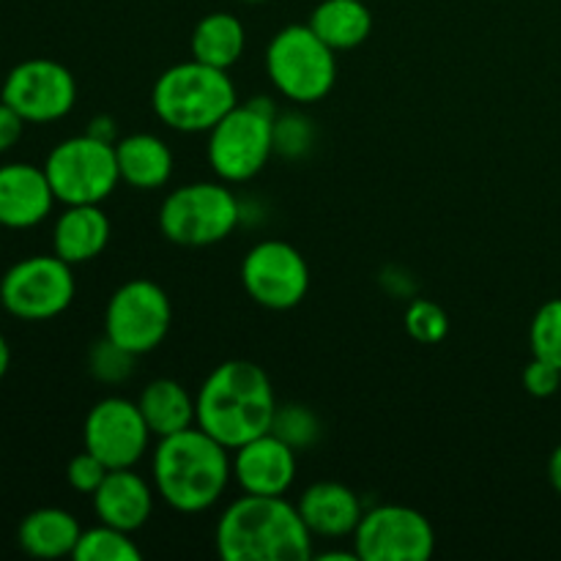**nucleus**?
<instances>
[{
    "label": "nucleus",
    "mask_w": 561,
    "mask_h": 561,
    "mask_svg": "<svg viewBox=\"0 0 561 561\" xmlns=\"http://www.w3.org/2000/svg\"><path fill=\"white\" fill-rule=\"evenodd\" d=\"M197 427L233 453L272 431L277 398L266 370L250 359H228L208 373L195 394Z\"/></svg>",
    "instance_id": "obj_1"
},
{
    "label": "nucleus",
    "mask_w": 561,
    "mask_h": 561,
    "mask_svg": "<svg viewBox=\"0 0 561 561\" xmlns=\"http://www.w3.org/2000/svg\"><path fill=\"white\" fill-rule=\"evenodd\" d=\"M151 480L157 496L170 510L184 515L206 513L233 480V458L230 449L203 427H186L159 438L151 458Z\"/></svg>",
    "instance_id": "obj_2"
},
{
    "label": "nucleus",
    "mask_w": 561,
    "mask_h": 561,
    "mask_svg": "<svg viewBox=\"0 0 561 561\" xmlns=\"http://www.w3.org/2000/svg\"><path fill=\"white\" fill-rule=\"evenodd\" d=\"M217 551L225 561H310L312 535L299 507L283 496L244 493L219 515Z\"/></svg>",
    "instance_id": "obj_3"
},
{
    "label": "nucleus",
    "mask_w": 561,
    "mask_h": 561,
    "mask_svg": "<svg viewBox=\"0 0 561 561\" xmlns=\"http://www.w3.org/2000/svg\"><path fill=\"white\" fill-rule=\"evenodd\" d=\"M236 104L239 99L228 71L195 58L164 69L151 88L157 118L181 135H208Z\"/></svg>",
    "instance_id": "obj_4"
},
{
    "label": "nucleus",
    "mask_w": 561,
    "mask_h": 561,
    "mask_svg": "<svg viewBox=\"0 0 561 561\" xmlns=\"http://www.w3.org/2000/svg\"><path fill=\"white\" fill-rule=\"evenodd\" d=\"M274 121L277 107L268 96L236 104L208 131V168L225 184H247L274 157Z\"/></svg>",
    "instance_id": "obj_5"
},
{
    "label": "nucleus",
    "mask_w": 561,
    "mask_h": 561,
    "mask_svg": "<svg viewBox=\"0 0 561 561\" xmlns=\"http://www.w3.org/2000/svg\"><path fill=\"white\" fill-rule=\"evenodd\" d=\"M334 49L310 25H285L266 47V75L279 96L294 104H316L337 82Z\"/></svg>",
    "instance_id": "obj_6"
},
{
    "label": "nucleus",
    "mask_w": 561,
    "mask_h": 561,
    "mask_svg": "<svg viewBox=\"0 0 561 561\" xmlns=\"http://www.w3.org/2000/svg\"><path fill=\"white\" fill-rule=\"evenodd\" d=\"M241 225V201L225 181L175 186L159 206V230L179 247H211Z\"/></svg>",
    "instance_id": "obj_7"
},
{
    "label": "nucleus",
    "mask_w": 561,
    "mask_h": 561,
    "mask_svg": "<svg viewBox=\"0 0 561 561\" xmlns=\"http://www.w3.org/2000/svg\"><path fill=\"white\" fill-rule=\"evenodd\" d=\"M44 173L64 206L107 201L121 181L115 142H104L88 131L60 140L49 151Z\"/></svg>",
    "instance_id": "obj_8"
},
{
    "label": "nucleus",
    "mask_w": 561,
    "mask_h": 561,
    "mask_svg": "<svg viewBox=\"0 0 561 561\" xmlns=\"http://www.w3.org/2000/svg\"><path fill=\"white\" fill-rule=\"evenodd\" d=\"M71 263L53 255H31L16 261L0 279V305L20 321H49L75 301Z\"/></svg>",
    "instance_id": "obj_9"
},
{
    "label": "nucleus",
    "mask_w": 561,
    "mask_h": 561,
    "mask_svg": "<svg viewBox=\"0 0 561 561\" xmlns=\"http://www.w3.org/2000/svg\"><path fill=\"white\" fill-rule=\"evenodd\" d=\"M173 323V305L162 285L146 277L121 285L104 310V334L124 345L131 354L142 356L164 343Z\"/></svg>",
    "instance_id": "obj_10"
},
{
    "label": "nucleus",
    "mask_w": 561,
    "mask_h": 561,
    "mask_svg": "<svg viewBox=\"0 0 561 561\" xmlns=\"http://www.w3.org/2000/svg\"><path fill=\"white\" fill-rule=\"evenodd\" d=\"M354 551L359 561H427L436 551V531L420 510L378 504L362 515Z\"/></svg>",
    "instance_id": "obj_11"
},
{
    "label": "nucleus",
    "mask_w": 561,
    "mask_h": 561,
    "mask_svg": "<svg viewBox=\"0 0 561 561\" xmlns=\"http://www.w3.org/2000/svg\"><path fill=\"white\" fill-rule=\"evenodd\" d=\"M241 285L263 310H294L310 290V266L288 241H257L241 261Z\"/></svg>",
    "instance_id": "obj_12"
},
{
    "label": "nucleus",
    "mask_w": 561,
    "mask_h": 561,
    "mask_svg": "<svg viewBox=\"0 0 561 561\" xmlns=\"http://www.w3.org/2000/svg\"><path fill=\"white\" fill-rule=\"evenodd\" d=\"M3 102L27 124H53L66 118L77 102L75 75L53 58H31L16 64L0 85Z\"/></svg>",
    "instance_id": "obj_13"
},
{
    "label": "nucleus",
    "mask_w": 561,
    "mask_h": 561,
    "mask_svg": "<svg viewBox=\"0 0 561 561\" xmlns=\"http://www.w3.org/2000/svg\"><path fill=\"white\" fill-rule=\"evenodd\" d=\"M153 433L135 400L113 394L88 411L82 425V442L107 469H135L148 453Z\"/></svg>",
    "instance_id": "obj_14"
},
{
    "label": "nucleus",
    "mask_w": 561,
    "mask_h": 561,
    "mask_svg": "<svg viewBox=\"0 0 561 561\" xmlns=\"http://www.w3.org/2000/svg\"><path fill=\"white\" fill-rule=\"evenodd\" d=\"M233 480L244 493L285 496L296 480V449L272 431L233 449Z\"/></svg>",
    "instance_id": "obj_15"
},
{
    "label": "nucleus",
    "mask_w": 561,
    "mask_h": 561,
    "mask_svg": "<svg viewBox=\"0 0 561 561\" xmlns=\"http://www.w3.org/2000/svg\"><path fill=\"white\" fill-rule=\"evenodd\" d=\"M55 192L44 168L27 162H11L0 168V228H36L49 217Z\"/></svg>",
    "instance_id": "obj_16"
},
{
    "label": "nucleus",
    "mask_w": 561,
    "mask_h": 561,
    "mask_svg": "<svg viewBox=\"0 0 561 561\" xmlns=\"http://www.w3.org/2000/svg\"><path fill=\"white\" fill-rule=\"evenodd\" d=\"M153 496L157 491L151 482L137 474L135 469H110L102 485L93 493V513H96L99 524L135 535L151 520Z\"/></svg>",
    "instance_id": "obj_17"
},
{
    "label": "nucleus",
    "mask_w": 561,
    "mask_h": 561,
    "mask_svg": "<svg viewBox=\"0 0 561 561\" xmlns=\"http://www.w3.org/2000/svg\"><path fill=\"white\" fill-rule=\"evenodd\" d=\"M301 520L307 524L312 537H329V540H340V537H354L356 526H359L365 507H362L359 496L351 491L343 482H312L296 502Z\"/></svg>",
    "instance_id": "obj_18"
},
{
    "label": "nucleus",
    "mask_w": 561,
    "mask_h": 561,
    "mask_svg": "<svg viewBox=\"0 0 561 561\" xmlns=\"http://www.w3.org/2000/svg\"><path fill=\"white\" fill-rule=\"evenodd\" d=\"M110 219L99 208V203H82V206H66L64 214L55 219L53 228V252L66 263H88L104 252L110 244Z\"/></svg>",
    "instance_id": "obj_19"
},
{
    "label": "nucleus",
    "mask_w": 561,
    "mask_h": 561,
    "mask_svg": "<svg viewBox=\"0 0 561 561\" xmlns=\"http://www.w3.org/2000/svg\"><path fill=\"white\" fill-rule=\"evenodd\" d=\"M115 157H118L121 181L131 190H159L173 175V151L162 137L148 131L121 137L115 142Z\"/></svg>",
    "instance_id": "obj_20"
},
{
    "label": "nucleus",
    "mask_w": 561,
    "mask_h": 561,
    "mask_svg": "<svg viewBox=\"0 0 561 561\" xmlns=\"http://www.w3.org/2000/svg\"><path fill=\"white\" fill-rule=\"evenodd\" d=\"M80 535L82 529L75 515L60 507H42L22 518L16 540L27 557L60 559L75 553Z\"/></svg>",
    "instance_id": "obj_21"
},
{
    "label": "nucleus",
    "mask_w": 561,
    "mask_h": 561,
    "mask_svg": "<svg viewBox=\"0 0 561 561\" xmlns=\"http://www.w3.org/2000/svg\"><path fill=\"white\" fill-rule=\"evenodd\" d=\"M137 405L146 416L148 431L157 438L173 436V433L197 425L195 398L184 383L173 381V378H157V381L146 383V389L137 398Z\"/></svg>",
    "instance_id": "obj_22"
},
{
    "label": "nucleus",
    "mask_w": 561,
    "mask_h": 561,
    "mask_svg": "<svg viewBox=\"0 0 561 561\" xmlns=\"http://www.w3.org/2000/svg\"><path fill=\"white\" fill-rule=\"evenodd\" d=\"M307 25L334 49H356L370 38L373 14L362 0H321Z\"/></svg>",
    "instance_id": "obj_23"
},
{
    "label": "nucleus",
    "mask_w": 561,
    "mask_h": 561,
    "mask_svg": "<svg viewBox=\"0 0 561 561\" xmlns=\"http://www.w3.org/2000/svg\"><path fill=\"white\" fill-rule=\"evenodd\" d=\"M190 47L195 60L228 71L244 55L247 31L239 16L230 14V11H211L195 25Z\"/></svg>",
    "instance_id": "obj_24"
},
{
    "label": "nucleus",
    "mask_w": 561,
    "mask_h": 561,
    "mask_svg": "<svg viewBox=\"0 0 561 561\" xmlns=\"http://www.w3.org/2000/svg\"><path fill=\"white\" fill-rule=\"evenodd\" d=\"M75 561H140L142 551L135 546L129 531H121L115 526L99 524L85 529L77 540Z\"/></svg>",
    "instance_id": "obj_25"
},
{
    "label": "nucleus",
    "mask_w": 561,
    "mask_h": 561,
    "mask_svg": "<svg viewBox=\"0 0 561 561\" xmlns=\"http://www.w3.org/2000/svg\"><path fill=\"white\" fill-rule=\"evenodd\" d=\"M272 433L283 438L288 447H294L296 453H305V449H312L321 442L323 425L316 411L307 409V405L285 403L277 405V411H274Z\"/></svg>",
    "instance_id": "obj_26"
},
{
    "label": "nucleus",
    "mask_w": 561,
    "mask_h": 561,
    "mask_svg": "<svg viewBox=\"0 0 561 561\" xmlns=\"http://www.w3.org/2000/svg\"><path fill=\"white\" fill-rule=\"evenodd\" d=\"M135 359L137 354H131V351H126L124 345H118L115 340H110L107 334H104V337L96 340V343L91 345V351H88V373H91L99 383L115 387V383L129 381L131 373H135Z\"/></svg>",
    "instance_id": "obj_27"
},
{
    "label": "nucleus",
    "mask_w": 561,
    "mask_h": 561,
    "mask_svg": "<svg viewBox=\"0 0 561 561\" xmlns=\"http://www.w3.org/2000/svg\"><path fill=\"white\" fill-rule=\"evenodd\" d=\"M531 356L551 362L561 370V299H551L535 312L529 329Z\"/></svg>",
    "instance_id": "obj_28"
},
{
    "label": "nucleus",
    "mask_w": 561,
    "mask_h": 561,
    "mask_svg": "<svg viewBox=\"0 0 561 561\" xmlns=\"http://www.w3.org/2000/svg\"><path fill=\"white\" fill-rule=\"evenodd\" d=\"M316 146V126L301 113H277L274 121V153L285 159H301Z\"/></svg>",
    "instance_id": "obj_29"
},
{
    "label": "nucleus",
    "mask_w": 561,
    "mask_h": 561,
    "mask_svg": "<svg viewBox=\"0 0 561 561\" xmlns=\"http://www.w3.org/2000/svg\"><path fill=\"white\" fill-rule=\"evenodd\" d=\"M403 323L409 337H414L422 345H436L449 334L447 312L431 299H411L405 307Z\"/></svg>",
    "instance_id": "obj_30"
},
{
    "label": "nucleus",
    "mask_w": 561,
    "mask_h": 561,
    "mask_svg": "<svg viewBox=\"0 0 561 561\" xmlns=\"http://www.w3.org/2000/svg\"><path fill=\"white\" fill-rule=\"evenodd\" d=\"M107 466H104L96 455L85 449V453L75 455V458L69 460V466H66V480H69V485L75 488L77 493L93 496L96 488L104 482V477H107Z\"/></svg>",
    "instance_id": "obj_31"
},
{
    "label": "nucleus",
    "mask_w": 561,
    "mask_h": 561,
    "mask_svg": "<svg viewBox=\"0 0 561 561\" xmlns=\"http://www.w3.org/2000/svg\"><path fill=\"white\" fill-rule=\"evenodd\" d=\"M561 387V370L551 362L531 359L529 365L524 367V389L531 394V398H551L557 394Z\"/></svg>",
    "instance_id": "obj_32"
},
{
    "label": "nucleus",
    "mask_w": 561,
    "mask_h": 561,
    "mask_svg": "<svg viewBox=\"0 0 561 561\" xmlns=\"http://www.w3.org/2000/svg\"><path fill=\"white\" fill-rule=\"evenodd\" d=\"M25 124L27 121L22 118L14 107H9V104L0 99V153L11 151V148L20 142Z\"/></svg>",
    "instance_id": "obj_33"
},
{
    "label": "nucleus",
    "mask_w": 561,
    "mask_h": 561,
    "mask_svg": "<svg viewBox=\"0 0 561 561\" xmlns=\"http://www.w3.org/2000/svg\"><path fill=\"white\" fill-rule=\"evenodd\" d=\"M88 135L99 137L104 142H118V137H115V121L110 115H96L91 121V126H88Z\"/></svg>",
    "instance_id": "obj_34"
},
{
    "label": "nucleus",
    "mask_w": 561,
    "mask_h": 561,
    "mask_svg": "<svg viewBox=\"0 0 561 561\" xmlns=\"http://www.w3.org/2000/svg\"><path fill=\"white\" fill-rule=\"evenodd\" d=\"M548 477H551V485L557 488V493L561 496V444L553 449L551 460H548Z\"/></svg>",
    "instance_id": "obj_35"
},
{
    "label": "nucleus",
    "mask_w": 561,
    "mask_h": 561,
    "mask_svg": "<svg viewBox=\"0 0 561 561\" xmlns=\"http://www.w3.org/2000/svg\"><path fill=\"white\" fill-rule=\"evenodd\" d=\"M9 365H11V348H9V343H5L3 334H0V378L9 373Z\"/></svg>",
    "instance_id": "obj_36"
},
{
    "label": "nucleus",
    "mask_w": 561,
    "mask_h": 561,
    "mask_svg": "<svg viewBox=\"0 0 561 561\" xmlns=\"http://www.w3.org/2000/svg\"><path fill=\"white\" fill-rule=\"evenodd\" d=\"M244 3H268V0H244Z\"/></svg>",
    "instance_id": "obj_37"
},
{
    "label": "nucleus",
    "mask_w": 561,
    "mask_h": 561,
    "mask_svg": "<svg viewBox=\"0 0 561 561\" xmlns=\"http://www.w3.org/2000/svg\"><path fill=\"white\" fill-rule=\"evenodd\" d=\"M0 99H3V93H0Z\"/></svg>",
    "instance_id": "obj_38"
}]
</instances>
